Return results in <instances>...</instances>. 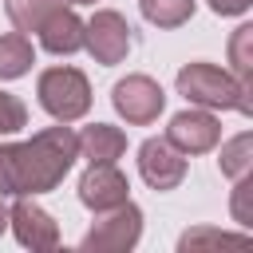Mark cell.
I'll return each mask as SVG.
<instances>
[{
	"mask_svg": "<svg viewBox=\"0 0 253 253\" xmlns=\"http://www.w3.org/2000/svg\"><path fill=\"white\" fill-rule=\"evenodd\" d=\"M79 158V134L59 123L28 142H0V194L8 198H36L55 190Z\"/></svg>",
	"mask_w": 253,
	"mask_h": 253,
	"instance_id": "cell-1",
	"label": "cell"
},
{
	"mask_svg": "<svg viewBox=\"0 0 253 253\" xmlns=\"http://www.w3.org/2000/svg\"><path fill=\"white\" fill-rule=\"evenodd\" d=\"M178 95H186L190 103L206 107V111H253L249 87H241L233 79V71L213 67V63H186L178 71Z\"/></svg>",
	"mask_w": 253,
	"mask_h": 253,
	"instance_id": "cell-2",
	"label": "cell"
},
{
	"mask_svg": "<svg viewBox=\"0 0 253 253\" xmlns=\"http://www.w3.org/2000/svg\"><path fill=\"white\" fill-rule=\"evenodd\" d=\"M40 107L55 119V123H75L91 111V83L79 67H47L40 71L36 83Z\"/></svg>",
	"mask_w": 253,
	"mask_h": 253,
	"instance_id": "cell-3",
	"label": "cell"
},
{
	"mask_svg": "<svg viewBox=\"0 0 253 253\" xmlns=\"http://www.w3.org/2000/svg\"><path fill=\"white\" fill-rule=\"evenodd\" d=\"M142 237V210L126 198L111 210H99V221L83 233L79 249L83 253H126Z\"/></svg>",
	"mask_w": 253,
	"mask_h": 253,
	"instance_id": "cell-4",
	"label": "cell"
},
{
	"mask_svg": "<svg viewBox=\"0 0 253 253\" xmlns=\"http://www.w3.org/2000/svg\"><path fill=\"white\" fill-rule=\"evenodd\" d=\"M111 103H115V111H119L130 126H150V123L162 115L166 95H162V87H158L150 75H126V79H119V83L111 87Z\"/></svg>",
	"mask_w": 253,
	"mask_h": 253,
	"instance_id": "cell-5",
	"label": "cell"
},
{
	"mask_svg": "<svg viewBox=\"0 0 253 253\" xmlns=\"http://www.w3.org/2000/svg\"><path fill=\"white\" fill-rule=\"evenodd\" d=\"M83 47L95 55V63L115 67V63H123L126 51H130V24H126L119 12L103 8V12H95V16L83 24Z\"/></svg>",
	"mask_w": 253,
	"mask_h": 253,
	"instance_id": "cell-6",
	"label": "cell"
},
{
	"mask_svg": "<svg viewBox=\"0 0 253 253\" xmlns=\"http://www.w3.org/2000/svg\"><path fill=\"white\" fill-rule=\"evenodd\" d=\"M138 174L150 190H178L186 178V154L162 134V138H146L138 146Z\"/></svg>",
	"mask_w": 253,
	"mask_h": 253,
	"instance_id": "cell-7",
	"label": "cell"
},
{
	"mask_svg": "<svg viewBox=\"0 0 253 253\" xmlns=\"http://www.w3.org/2000/svg\"><path fill=\"white\" fill-rule=\"evenodd\" d=\"M8 225L16 233V241L32 253H51L59 249V225L51 221L47 210H40L32 198H20L12 210H8Z\"/></svg>",
	"mask_w": 253,
	"mask_h": 253,
	"instance_id": "cell-8",
	"label": "cell"
},
{
	"mask_svg": "<svg viewBox=\"0 0 253 253\" xmlns=\"http://www.w3.org/2000/svg\"><path fill=\"white\" fill-rule=\"evenodd\" d=\"M166 138H170L182 154H206V150H213V146L221 142V123H217L206 107H198V111L190 107V111H182V115L170 119Z\"/></svg>",
	"mask_w": 253,
	"mask_h": 253,
	"instance_id": "cell-9",
	"label": "cell"
},
{
	"mask_svg": "<svg viewBox=\"0 0 253 253\" xmlns=\"http://www.w3.org/2000/svg\"><path fill=\"white\" fill-rule=\"evenodd\" d=\"M126 174L115 166V162H91L87 174L79 178V202L87 210H111L119 202H126Z\"/></svg>",
	"mask_w": 253,
	"mask_h": 253,
	"instance_id": "cell-10",
	"label": "cell"
},
{
	"mask_svg": "<svg viewBox=\"0 0 253 253\" xmlns=\"http://www.w3.org/2000/svg\"><path fill=\"white\" fill-rule=\"evenodd\" d=\"M40 43L51 55H75L83 47V20L71 8H55L43 24H40Z\"/></svg>",
	"mask_w": 253,
	"mask_h": 253,
	"instance_id": "cell-11",
	"label": "cell"
},
{
	"mask_svg": "<svg viewBox=\"0 0 253 253\" xmlns=\"http://www.w3.org/2000/svg\"><path fill=\"white\" fill-rule=\"evenodd\" d=\"M123 150H126V134L111 123H91L79 134V154L87 162H115L123 158Z\"/></svg>",
	"mask_w": 253,
	"mask_h": 253,
	"instance_id": "cell-12",
	"label": "cell"
},
{
	"mask_svg": "<svg viewBox=\"0 0 253 253\" xmlns=\"http://www.w3.org/2000/svg\"><path fill=\"white\" fill-rule=\"evenodd\" d=\"M32 63H36V47L24 32L0 36V79H20L32 71Z\"/></svg>",
	"mask_w": 253,
	"mask_h": 253,
	"instance_id": "cell-13",
	"label": "cell"
},
{
	"mask_svg": "<svg viewBox=\"0 0 253 253\" xmlns=\"http://www.w3.org/2000/svg\"><path fill=\"white\" fill-rule=\"evenodd\" d=\"M55 8H63V0H4V12L16 24V32H40V24Z\"/></svg>",
	"mask_w": 253,
	"mask_h": 253,
	"instance_id": "cell-14",
	"label": "cell"
},
{
	"mask_svg": "<svg viewBox=\"0 0 253 253\" xmlns=\"http://www.w3.org/2000/svg\"><path fill=\"white\" fill-rule=\"evenodd\" d=\"M217 166H221V174H225V178H241V174H249V166H253V134H249V130H241L237 138L221 142Z\"/></svg>",
	"mask_w": 253,
	"mask_h": 253,
	"instance_id": "cell-15",
	"label": "cell"
},
{
	"mask_svg": "<svg viewBox=\"0 0 253 253\" xmlns=\"http://www.w3.org/2000/svg\"><path fill=\"white\" fill-rule=\"evenodd\" d=\"M138 8L154 28H182L194 16V0H138Z\"/></svg>",
	"mask_w": 253,
	"mask_h": 253,
	"instance_id": "cell-16",
	"label": "cell"
},
{
	"mask_svg": "<svg viewBox=\"0 0 253 253\" xmlns=\"http://www.w3.org/2000/svg\"><path fill=\"white\" fill-rule=\"evenodd\" d=\"M249 43H253V24H241L233 32V40H229V59H233V79L253 91V55H249Z\"/></svg>",
	"mask_w": 253,
	"mask_h": 253,
	"instance_id": "cell-17",
	"label": "cell"
},
{
	"mask_svg": "<svg viewBox=\"0 0 253 253\" xmlns=\"http://www.w3.org/2000/svg\"><path fill=\"white\" fill-rule=\"evenodd\" d=\"M245 233H221V229H190L182 233V249H198V245H245Z\"/></svg>",
	"mask_w": 253,
	"mask_h": 253,
	"instance_id": "cell-18",
	"label": "cell"
},
{
	"mask_svg": "<svg viewBox=\"0 0 253 253\" xmlns=\"http://www.w3.org/2000/svg\"><path fill=\"white\" fill-rule=\"evenodd\" d=\"M24 126H28V107H24L16 95L0 91V134H16V130H24Z\"/></svg>",
	"mask_w": 253,
	"mask_h": 253,
	"instance_id": "cell-19",
	"label": "cell"
},
{
	"mask_svg": "<svg viewBox=\"0 0 253 253\" xmlns=\"http://www.w3.org/2000/svg\"><path fill=\"white\" fill-rule=\"evenodd\" d=\"M249 198H253V178H249V174H241V178H237V190H233V202H229V210H233V221H237V225H253Z\"/></svg>",
	"mask_w": 253,
	"mask_h": 253,
	"instance_id": "cell-20",
	"label": "cell"
},
{
	"mask_svg": "<svg viewBox=\"0 0 253 253\" xmlns=\"http://www.w3.org/2000/svg\"><path fill=\"white\" fill-rule=\"evenodd\" d=\"M249 4L253 0H210V8L217 16H241V12H249Z\"/></svg>",
	"mask_w": 253,
	"mask_h": 253,
	"instance_id": "cell-21",
	"label": "cell"
},
{
	"mask_svg": "<svg viewBox=\"0 0 253 253\" xmlns=\"http://www.w3.org/2000/svg\"><path fill=\"white\" fill-rule=\"evenodd\" d=\"M8 229V206H4V194H0V233Z\"/></svg>",
	"mask_w": 253,
	"mask_h": 253,
	"instance_id": "cell-22",
	"label": "cell"
},
{
	"mask_svg": "<svg viewBox=\"0 0 253 253\" xmlns=\"http://www.w3.org/2000/svg\"><path fill=\"white\" fill-rule=\"evenodd\" d=\"M67 4H95V0H67Z\"/></svg>",
	"mask_w": 253,
	"mask_h": 253,
	"instance_id": "cell-23",
	"label": "cell"
}]
</instances>
